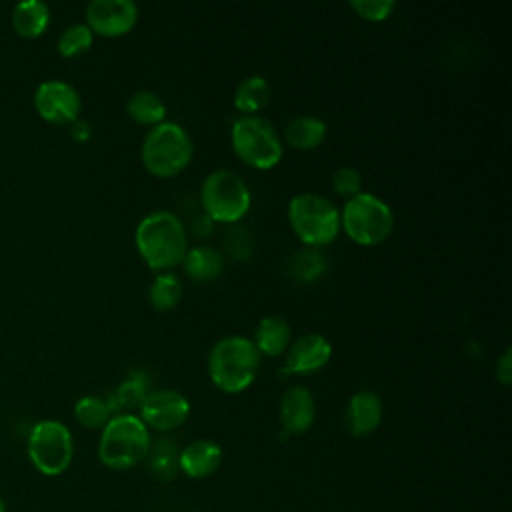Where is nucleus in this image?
I'll return each mask as SVG.
<instances>
[{
    "instance_id": "nucleus-10",
    "label": "nucleus",
    "mask_w": 512,
    "mask_h": 512,
    "mask_svg": "<svg viewBox=\"0 0 512 512\" xmlns=\"http://www.w3.org/2000/svg\"><path fill=\"white\" fill-rule=\"evenodd\" d=\"M36 112L52 124H72L80 116L82 98L64 80H46L34 92Z\"/></svg>"
},
{
    "instance_id": "nucleus-6",
    "label": "nucleus",
    "mask_w": 512,
    "mask_h": 512,
    "mask_svg": "<svg viewBox=\"0 0 512 512\" xmlns=\"http://www.w3.org/2000/svg\"><path fill=\"white\" fill-rule=\"evenodd\" d=\"M234 152L250 166L266 170L282 158V138L276 126L258 114H242L230 130Z\"/></svg>"
},
{
    "instance_id": "nucleus-21",
    "label": "nucleus",
    "mask_w": 512,
    "mask_h": 512,
    "mask_svg": "<svg viewBox=\"0 0 512 512\" xmlns=\"http://www.w3.org/2000/svg\"><path fill=\"white\" fill-rule=\"evenodd\" d=\"M146 458L150 474L158 482H170L180 472V450L170 438H160L156 444H150Z\"/></svg>"
},
{
    "instance_id": "nucleus-11",
    "label": "nucleus",
    "mask_w": 512,
    "mask_h": 512,
    "mask_svg": "<svg viewBox=\"0 0 512 512\" xmlns=\"http://www.w3.org/2000/svg\"><path fill=\"white\" fill-rule=\"evenodd\" d=\"M190 414L188 398L172 388H160L146 394L140 406V420L160 432L174 430L186 422Z\"/></svg>"
},
{
    "instance_id": "nucleus-15",
    "label": "nucleus",
    "mask_w": 512,
    "mask_h": 512,
    "mask_svg": "<svg viewBox=\"0 0 512 512\" xmlns=\"http://www.w3.org/2000/svg\"><path fill=\"white\" fill-rule=\"evenodd\" d=\"M382 420V398L374 390H360L350 396L344 412L346 430L356 436L372 434Z\"/></svg>"
},
{
    "instance_id": "nucleus-18",
    "label": "nucleus",
    "mask_w": 512,
    "mask_h": 512,
    "mask_svg": "<svg viewBox=\"0 0 512 512\" xmlns=\"http://www.w3.org/2000/svg\"><path fill=\"white\" fill-rule=\"evenodd\" d=\"M184 272L188 278L196 282H210L220 276L222 266H224V256L218 248L208 246V244H196L186 250L182 258Z\"/></svg>"
},
{
    "instance_id": "nucleus-8",
    "label": "nucleus",
    "mask_w": 512,
    "mask_h": 512,
    "mask_svg": "<svg viewBox=\"0 0 512 512\" xmlns=\"http://www.w3.org/2000/svg\"><path fill=\"white\" fill-rule=\"evenodd\" d=\"M200 200L206 216L218 222H236L250 208L248 184L228 168L212 170L200 188Z\"/></svg>"
},
{
    "instance_id": "nucleus-2",
    "label": "nucleus",
    "mask_w": 512,
    "mask_h": 512,
    "mask_svg": "<svg viewBox=\"0 0 512 512\" xmlns=\"http://www.w3.org/2000/svg\"><path fill=\"white\" fill-rule=\"evenodd\" d=\"M260 352L252 338L228 334L214 342L208 352L210 380L222 392L236 394L248 388L258 372Z\"/></svg>"
},
{
    "instance_id": "nucleus-30",
    "label": "nucleus",
    "mask_w": 512,
    "mask_h": 512,
    "mask_svg": "<svg viewBox=\"0 0 512 512\" xmlns=\"http://www.w3.org/2000/svg\"><path fill=\"white\" fill-rule=\"evenodd\" d=\"M348 4L358 16L372 22L386 20L396 8L394 0H350Z\"/></svg>"
},
{
    "instance_id": "nucleus-12",
    "label": "nucleus",
    "mask_w": 512,
    "mask_h": 512,
    "mask_svg": "<svg viewBox=\"0 0 512 512\" xmlns=\"http://www.w3.org/2000/svg\"><path fill=\"white\" fill-rule=\"evenodd\" d=\"M330 356H332V344L326 340V336L318 332L302 334L294 342H290L280 374L282 376L314 374L328 364Z\"/></svg>"
},
{
    "instance_id": "nucleus-29",
    "label": "nucleus",
    "mask_w": 512,
    "mask_h": 512,
    "mask_svg": "<svg viewBox=\"0 0 512 512\" xmlns=\"http://www.w3.org/2000/svg\"><path fill=\"white\" fill-rule=\"evenodd\" d=\"M332 188L340 196H346V200L360 194L362 192V174H360V170H356L352 166H340L332 174Z\"/></svg>"
},
{
    "instance_id": "nucleus-26",
    "label": "nucleus",
    "mask_w": 512,
    "mask_h": 512,
    "mask_svg": "<svg viewBox=\"0 0 512 512\" xmlns=\"http://www.w3.org/2000/svg\"><path fill=\"white\" fill-rule=\"evenodd\" d=\"M112 410L108 402L100 396H82L74 404V416L84 428H104L106 422L112 418Z\"/></svg>"
},
{
    "instance_id": "nucleus-22",
    "label": "nucleus",
    "mask_w": 512,
    "mask_h": 512,
    "mask_svg": "<svg viewBox=\"0 0 512 512\" xmlns=\"http://www.w3.org/2000/svg\"><path fill=\"white\" fill-rule=\"evenodd\" d=\"M270 96H272V88H270L268 80L260 74H252L238 82V86L234 90V106L240 112L254 114L256 110H260L268 104Z\"/></svg>"
},
{
    "instance_id": "nucleus-3",
    "label": "nucleus",
    "mask_w": 512,
    "mask_h": 512,
    "mask_svg": "<svg viewBox=\"0 0 512 512\" xmlns=\"http://www.w3.org/2000/svg\"><path fill=\"white\" fill-rule=\"evenodd\" d=\"M148 426L134 414H116L102 428L98 458L106 468L128 470L140 464L150 450Z\"/></svg>"
},
{
    "instance_id": "nucleus-31",
    "label": "nucleus",
    "mask_w": 512,
    "mask_h": 512,
    "mask_svg": "<svg viewBox=\"0 0 512 512\" xmlns=\"http://www.w3.org/2000/svg\"><path fill=\"white\" fill-rule=\"evenodd\" d=\"M496 378L504 386H508L512 380V350H510V346L504 348V352L500 354V358L496 362Z\"/></svg>"
},
{
    "instance_id": "nucleus-1",
    "label": "nucleus",
    "mask_w": 512,
    "mask_h": 512,
    "mask_svg": "<svg viewBox=\"0 0 512 512\" xmlns=\"http://www.w3.org/2000/svg\"><path fill=\"white\" fill-rule=\"evenodd\" d=\"M136 248L146 264L154 270H166L182 262L188 250L186 226L170 210H154L146 214L134 232Z\"/></svg>"
},
{
    "instance_id": "nucleus-24",
    "label": "nucleus",
    "mask_w": 512,
    "mask_h": 512,
    "mask_svg": "<svg viewBox=\"0 0 512 512\" xmlns=\"http://www.w3.org/2000/svg\"><path fill=\"white\" fill-rule=\"evenodd\" d=\"M182 298V282L174 272H160L148 288V300L154 310H172Z\"/></svg>"
},
{
    "instance_id": "nucleus-4",
    "label": "nucleus",
    "mask_w": 512,
    "mask_h": 512,
    "mask_svg": "<svg viewBox=\"0 0 512 512\" xmlns=\"http://www.w3.org/2000/svg\"><path fill=\"white\" fill-rule=\"evenodd\" d=\"M192 138L178 122L162 120L148 128L142 140V162L146 170L160 178H170L182 172L192 160Z\"/></svg>"
},
{
    "instance_id": "nucleus-20",
    "label": "nucleus",
    "mask_w": 512,
    "mask_h": 512,
    "mask_svg": "<svg viewBox=\"0 0 512 512\" xmlns=\"http://www.w3.org/2000/svg\"><path fill=\"white\" fill-rule=\"evenodd\" d=\"M284 138L290 146L300 150H312L320 146L326 138V122L312 114H302L292 118L284 126Z\"/></svg>"
},
{
    "instance_id": "nucleus-9",
    "label": "nucleus",
    "mask_w": 512,
    "mask_h": 512,
    "mask_svg": "<svg viewBox=\"0 0 512 512\" xmlns=\"http://www.w3.org/2000/svg\"><path fill=\"white\" fill-rule=\"evenodd\" d=\"M28 458L44 476H60L72 462L74 440L66 424L58 420H40L28 434Z\"/></svg>"
},
{
    "instance_id": "nucleus-7",
    "label": "nucleus",
    "mask_w": 512,
    "mask_h": 512,
    "mask_svg": "<svg viewBox=\"0 0 512 512\" xmlns=\"http://www.w3.org/2000/svg\"><path fill=\"white\" fill-rule=\"evenodd\" d=\"M340 226L346 234L362 246H374L384 242L394 228L392 208L372 192H360L346 200Z\"/></svg>"
},
{
    "instance_id": "nucleus-14",
    "label": "nucleus",
    "mask_w": 512,
    "mask_h": 512,
    "mask_svg": "<svg viewBox=\"0 0 512 512\" xmlns=\"http://www.w3.org/2000/svg\"><path fill=\"white\" fill-rule=\"evenodd\" d=\"M280 422L284 432L302 434L306 432L316 418V402L308 388L294 384L288 386L280 396Z\"/></svg>"
},
{
    "instance_id": "nucleus-19",
    "label": "nucleus",
    "mask_w": 512,
    "mask_h": 512,
    "mask_svg": "<svg viewBox=\"0 0 512 512\" xmlns=\"http://www.w3.org/2000/svg\"><path fill=\"white\" fill-rule=\"evenodd\" d=\"M50 22V8L42 0H22L12 10L14 30L24 38H38Z\"/></svg>"
},
{
    "instance_id": "nucleus-17",
    "label": "nucleus",
    "mask_w": 512,
    "mask_h": 512,
    "mask_svg": "<svg viewBox=\"0 0 512 512\" xmlns=\"http://www.w3.org/2000/svg\"><path fill=\"white\" fill-rule=\"evenodd\" d=\"M292 340V328L280 314H266L254 330V344L260 354L280 356Z\"/></svg>"
},
{
    "instance_id": "nucleus-28",
    "label": "nucleus",
    "mask_w": 512,
    "mask_h": 512,
    "mask_svg": "<svg viewBox=\"0 0 512 512\" xmlns=\"http://www.w3.org/2000/svg\"><path fill=\"white\" fill-rule=\"evenodd\" d=\"M146 388H144V382L142 380H136V378H128L124 380L116 392H114V410L116 408H140L144 398H146Z\"/></svg>"
},
{
    "instance_id": "nucleus-16",
    "label": "nucleus",
    "mask_w": 512,
    "mask_h": 512,
    "mask_svg": "<svg viewBox=\"0 0 512 512\" xmlns=\"http://www.w3.org/2000/svg\"><path fill=\"white\" fill-rule=\"evenodd\" d=\"M222 464V448L212 440H194L180 450V470L188 478H208Z\"/></svg>"
},
{
    "instance_id": "nucleus-33",
    "label": "nucleus",
    "mask_w": 512,
    "mask_h": 512,
    "mask_svg": "<svg viewBox=\"0 0 512 512\" xmlns=\"http://www.w3.org/2000/svg\"><path fill=\"white\" fill-rule=\"evenodd\" d=\"M0 512H6V504H4L2 498H0Z\"/></svg>"
},
{
    "instance_id": "nucleus-25",
    "label": "nucleus",
    "mask_w": 512,
    "mask_h": 512,
    "mask_svg": "<svg viewBox=\"0 0 512 512\" xmlns=\"http://www.w3.org/2000/svg\"><path fill=\"white\" fill-rule=\"evenodd\" d=\"M326 268H328L326 256L312 246L294 252L288 262V272L298 282H312L318 276H322L326 272Z\"/></svg>"
},
{
    "instance_id": "nucleus-27",
    "label": "nucleus",
    "mask_w": 512,
    "mask_h": 512,
    "mask_svg": "<svg viewBox=\"0 0 512 512\" xmlns=\"http://www.w3.org/2000/svg\"><path fill=\"white\" fill-rule=\"evenodd\" d=\"M94 32L86 24H70L58 36V52L66 58L84 54L92 46Z\"/></svg>"
},
{
    "instance_id": "nucleus-13",
    "label": "nucleus",
    "mask_w": 512,
    "mask_h": 512,
    "mask_svg": "<svg viewBox=\"0 0 512 512\" xmlns=\"http://www.w3.org/2000/svg\"><path fill=\"white\" fill-rule=\"evenodd\" d=\"M138 20L132 0H92L86 6V26L100 36H122Z\"/></svg>"
},
{
    "instance_id": "nucleus-23",
    "label": "nucleus",
    "mask_w": 512,
    "mask_h": 512,
    "mask_svg": "<svg viewBox=\"0 0 512 512\" xmlns=\"http://www.w3.org/2000/svg\"><path fill=\"white\" fill-rule=\"evenodd\" d=\"M126 112L140 124H158L166 116V104L154 90L140 88L136 90L128 102H126Z\"/></svg>"
},
{
    "instance_id": "nucleus-5",
    "label": "nucleus",
    "mask_w": 512,
    "mask_h": 512,
    "mask_svg": "<svg viewBox=\"0 0 512 512\" xmlns=\"http://www.w3.org/2000/svg\"><path fill=\"white\" fill-rule=\"evenodd\" d=\"M288 220L296 236L316 248L332 242L340 230V212L322 194L300 192L288 202Z\"/></svg>"
},
{
    "instance_id": "nucleus-32",
    "label": "nucleus",
    "mask_w": 512,
    "mask_h": 512,
    "mask_svg": "<svg viewBox=\"0 0 512 512\" xmlns=\"http://www.w3.org/2000/svg\"><path fill=\"white\" fill-rule=\"evenodd\" d=\"M72 128H70V134H72V138L74 140H86L88 136H90V124L86 122V120H82V118H76L72 124H70Z\"/></svg>"
}]
</instances>
